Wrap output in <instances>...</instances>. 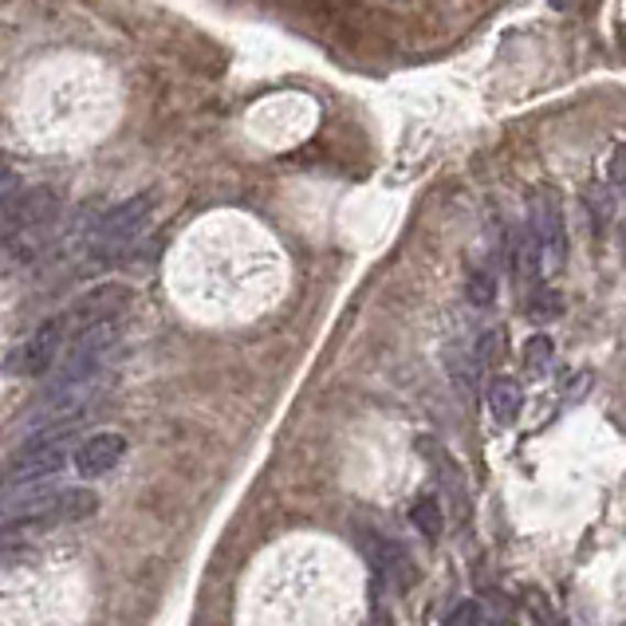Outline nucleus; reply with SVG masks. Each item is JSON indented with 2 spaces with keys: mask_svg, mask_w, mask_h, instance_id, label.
<instances>
[{
  "mask_svg": "<svg viewBox=\"0 0 626 626\" xmlns=\"http://www.w3.org/2000/svg\"><path fill=\"white\" fill-rule=\"evenodd\" d=\"M67 336H72L67 316H56V319H47V323H40V328L9 355V363H4L9 374H17V378H40V374H47L59 359H64Z\"/></svg>",
  "mask_w": 626,
  "mask_h": 626,
  "instance_id": "1",
  "label": "nucleus"
},
{
  "mask_svg": "<svg viewBox=\"0 0 626 626\" xmlns=\"http://www.w3.org/2000/svg\"><path fill=\"white\" fill-rule=\"evenodd\" d=\"M528 229L540 241L543 268L560 272L563 261H568V221H563V201L556 189L543 186L528 197Z\"/></svg>",
  "mask_w": 626,
  "mask_h": 626,
  "instance_id": "2",
  "label": "nucleus"
},
{
  "mask_svg": "<svg viewBox=\"0 0 626 626\" xmlns=\"http://www.w3.org/2000/svg\"><path fill=\"white\" fill-rule=\"evenodd\" d=\"M67 453H72V438H52V433H36L29 446L20 449L17 458L4 469V488L17 485H40V481H52L59 469L67 465Z\"/></svg>",
  "mask_w": 626,
  "mask_h": 626,
  "instance_id": "3",
  "label": "nucleus"
},
{
  "mask_svg": "<svg viewBox=\"0 0 626 626\" xmlns=\"http://www.w3.org/2000/svg\"><path fill=\"white\" fill-rule=\"evenodd\" d=\"M150 213H154V194H139L131 197V201H122L119 209H111V213L99 221V229H95V253L111 261L122 249H131L142 229H146Z\"/></svg>",
  "mask_w": 626,
  "mask_h": 626,
  "instance_id": "4",
  "label": "nucleus"
},
{
  "mask_svg": "<svg viewBox=\"0 0 626 626\" xmlns=\"http://www.w3.org/2000/svg\"><path fill=\"white\" fill-rule=\"evenodd\" d=\"M131 308V288L127 284H99L87 296H79L67 311V323H72V336L95 323H107V319H122V311Z\"/></svg>",
  "mask_w": 626,
  "mask_h": 626,
  "instance_id": "5",
  "label": "nucleus"
},
{
  "mask_svg": "<svg viewBox=\"0 0 626 626\" xmlns=\"http://www.w3.org/2000/svg\"><path fill=\"white\" fill-rule=\"evenodd\" d=\"M127 453V438L122 433H91L84 446L75 449V469L79 477H103Z\"/></svg>",
  "mask_w": 626,
  "mask_h": 626,
  "instance_id": "6",
  "label": "nucleus"
},
{
  "mask_svg": "<svg viewBox=\"0 0 626 626\" xmlns=\"http://www.w3.org/2000/svg\"><path fill=\"white\" fill-rule=\"evenodd\" d=\"M508 268H513L516 284H520L524 292H532L536 281H540L543 272V253H540V241H536V233L528 229V224H520L513 233V241H508Z\"/></svg>",
  "mask_w": 626,
  "mask_h": 626,
  "instance_id": "7",
  "label": "nucleus"
},
{
  "mask_svg": "<svg viewBox=\"0 0 626 626\" xmlns=\"http://www.w3.org/2000/svg\"><path fill=\"white\" fill-rule=\"evenodd\" d=\"M99 513V496L91 488H59L52 508H47V524L56 528V524H75V520H87V516Z\"/></svg>",
  "mask_w": 626,
  "mask_h": 626,
  "instance_id": "8",
  "label": "nucleus"
},
{
  "mask_svg": "<svg viewBox=\"0 0 626 626\" xmlns=\"http://www.w3.org/2000/svg\"><path fill=\"white\" fill-rule=\"evenodd\" d=\"M520 406H524L520 383L508 378V374H493V378H488V410L496 414V421H501V426L516 421L520 418Z\"/></svg>",
  "mask_w": 626,
  "mask_h": 626,
  "instance_id": "9",
  "label": "nucleus"
},
{
  "mask_svg": "<svg viewBox=\"0 0 626 626\" xmlns=\"http://www.w3.org/2000/svg\"><path fill=\"white\" fill-rule=\"evenodd\" d=\"M383 571L398 591L414 587V580H418V563L406 556L403 543H394V540H383Z\"/></svg>",
  "mask_w": 626,
  "mask_h": 626,
  "instance_id": "10",
  "label": "nucleus"
},
{
  "mask_svg": "<svg viewBox=\"0 0 626 626\" xmlns=\"http://www.w3.org/2000/svg\"><path fill=\"white\" fill-rule=\"evenodd\" d=\"M410 520H414V528L426 536V540H438L441 528H446V508L438 505V496L426 493V496H418V501H414Z\"/></svg>",
  "mask_w": 626,
  "mask_h": 626,
  "instance_id": "11",
  "label": "nucleus"
},
{
  "mask_svg": "<svg viewBox=\"0 0 626 626\" xmlns=\"http://www.w3.org/2000/svg\"><path fill=\"white\" fill-rule=\"evenodd\" d=\"M446 371L449 378H453V386H458L461 394H469V383L481 374L477 366V351H465V347H449L446 351Z\"/></svg>",
  "mask_w": 626,
  "mask_h": 626,
  "instance_id": "12",
  "label": "nucleus"
},
{
  "mask_svg": "<svg viewBox=\"0 0 626 626\" xmlns=\"http://www.w3.org/2000/svg\"><path fill=\"white\" fill-rule=\"evenodd\" d=\"M501 359H505V331H485L477 339V366L481 371H493Z\"/></svg>",
  "mask_w": 626,
  "mask_h": 626,
  "instance_id": "13",
  "label": "nucleus"
},
{
  "mask_svg": "<svg viewBox=\"0 0 626 626\" xmlns=\"http://www.w3.org/2000/svg\"><path fill=\"white\" fill-rule=\"evenodd\" d=\"M548 363H552V339L532 336L528 347H524V366H528V374H540V371H548Z\"/></svg>",
  "mask_w": 626,
  "mask_h": 626,
  "instance_id": "14",
  "label": "nucleus"
},
{
  "mask_svg": "<svg viewBox=\"0 0 626 626\" xmlns=\"http://www.w3.org/2000/svg\"><path fill=\"white\" fill-rule=\"evenodd\" d=\"M493 299H496V281L488 272H473V276H469V304H473V308H488Z\"/></svg>",
  "mask_w": 626,
  "mask_h": 626,
  "instance_id": "15",
  "label": "nucleus"
},
{
  "mask_svg": "<svg viewBox=\"0 0 626 626\" xmlns=\"http://www.w3.org/2000/svg\"><path fill=\"white\" fill-rule=\"evenodd\" d=\"M441 626H481V603L477 598H461L458 607L449 611Z\"/></svg>",
  "mask_w": 626,
  "mask_h": 626,
  "instance_id": "16",
  "label": "nucleus"
},
{
  "mask_svg": "<svg viewBox=\"0 0 626 626\" xmlns=\"http://www.w3.org/2000/svg\"><path fill=\"white\" fill-rule=\"evenodd\" d=\"M17 201V178H12L9 162L0 158V217L9 213V206Z\"/></svg>",
  "mask_w": 626,
  "mask_h": 626,
  "instance_id": "17",
  "label": "nucleus"
},
{
  "mask_svg": "<svg viewBox=\"0 0 626 626\" xmlns=\"http://www.w3.org/2000/svg\"><path fill=\"white\" fill-rule=\"evenodd\" d=\"M607 178H611V186L618 189V194L626 197V142L623 146L611 154V166H607Z\"/></svg>",
  "mask_w": 626,
  "mask_h": 626,
  "instance_id": "18",
  "label": "nucleus"
},
{
  "mask_svg": "<svg viewBox=\"0 0 626 626\" xmlns=\"http://www.w3.org/2000/svg\"><path fill=\"white\" fill-rule=\"evenodd\" d=\"M528 611H532L536 626H568L552 607H548V603H543V598H532V603H528Z\"/></svg>",
  "mask_w": 626,
  "mask_h": 626,
  "instance_id": "19",
  "label": "nucleus"
}]
</instances>
